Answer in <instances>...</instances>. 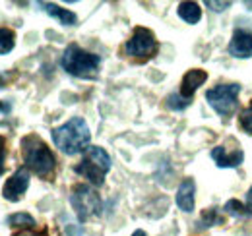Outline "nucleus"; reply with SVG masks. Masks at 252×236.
I'll list each match as a JSON object with an SVG mask.
<instances>
[{
    "label": "nucleus",
    "instance_id": "1",
    "mask_svg": "<svg viewBox=\"0 0 252 236\" xmlns=\"http://www.w3.org/2000/svg\"><path fill=\"white\" fill-rule=\"evenodd\" d=\"M22 155H24V163L26 169L35 173L37 177L51 180L57 169V157L51 151V148L35 134H30L22 140Z\"/></svg>",
    "mask_w": 252,
    "mask_h": 236
},
{
    "label": "nucleus",
    "instance_id": "2",
    "mask_svg": "<svg viewBox=\"0 0 252 236\" xmlns=\"http://www.w3.org/2000/svg\"><path fill=\"white\" fill-rule=\"evenodd\" d=\"M51 134H53L55 146L61 149L64 155H78L90 148V142H92L90 126L80 117L70 118L63 126L53 128Z\"/></svg>",
    "mask_w": 252,
    "mask_h": 236
},
{
    "label": "nucleus",
    "instance_id": "3",
    "mask_svg": "<svg viewBox=\"0 0 252 236\" xmlns=\"http://www.w3.org/2000/svg\"><path fill=\"white\" fill-rule=\"evenodd\" d=\"M99 64H101V57L90 51H84L80 45H68L61 59V66L70 76L84 78V80L97 78Z\"/></svg>",
    "mask_w": 252,
    "mask_h": 236
},
{
    "label": "nucleus",
    "instance_id": "4",
    "mask_svg": "<svg viewBox=\"0 0 252 236\" xmlns=\"http://www.w3.org/2000/svg\"><path fill=\"white\" fill-rule=\"evenodd\" d=\"M80 177L88 178L90 184L103 186L107 173L111 171V157L109 153L99 146H90L84 151V159L74 169Z\"/></svg>",
    "mask_w": 252,
    "mask_h": 236
},
{
    "label": "nucleus",
    "instance_id": "5",
    "mask_svg": "<svg viewBox=\"0 0 252 236\" xmlns=\"http://www.w3.org/2000/svg\"><path fill=\"white\" fill-rule=\"evenodd\" d=\"M70 204L74 207L78 219L84 223L92 219L94 215L101 213V198L92 186L88 184H76L70 192Z\"/></svg>",
    "mask_w": 252,
    "mask_h": 236
},
{
    "label": "nucleus",
    "instance_id": "6",
    "mask_svg": "<svg viewBox=\"0 0 252 236\" xmlns=\"http://www.w3.org/2000/svg\"><path fill=\"white\" fill-rule=\"evenodd\" d=\"M159 45L158 39L154 35V31L146 30V28H136L134 33L130 35V39L125 45V55L130 59L148 60L156 57Z\"/></svg>",
    "mask_w": 252,
    "mask_h": 236
},
{
    "label": "nucleus",
    "instance_id": "7",
    "mask_svg": "<svg viewBox=\"0 0 252 236\" xmlns=\"http://www.w3.org/2000/svg\"><path fill=\"white\" fill-rule=\"evenodd\" d=\"M239 93H241L239 84H220L206 93V99L216 113H220L221 117H229L235 113V109L239 105V101H237Z\"/></svg>",
    "mask_w": 252,
    "mask_h": 236
},
{
    "label": "nucleus",
    "instance_id": "8",
    "mask_svg": "<svg viewBox=\"0 0 252 236\" xmlns=\"http://www.w3.org/2000/svg\"><path fill=\"white\" fill-rule=\"evenodd\" d=\"M30 188V171L26 167H20L12 177L6 180V184L2 186V196L6 202L16 204L24 198V194Z\"/></svg>",
    "mask_w": 252,
    "mask_h": 236
},
{
    "label": "nucleus",
    "instance_id": "9",
    "mask_svg": "<svg viewBox=\"0 0 252 236\" xmlns=\"http://www.w3.org/2000/svg\"><path fill=\"white\" fill-rule=\"evenodd\" d=\"M229 53L237 59H251L252 57V33L245 30H235L231 43H229Z\"/></svg>",
    "mask_w": 252,
    "mask_h": 236
},
{
    "label": "nucleus",
    "instance_id": "10",
    "mask_svg": "<svg viewBox=\"0 0 252 236\" xmlns=\"http://www.w3.org/2000/svg\"><path fill=\"white\" fill-rule=\"evenodd\" d=\"M208 80V74L204 72V70H200V68H196V70H189L187 74H185V78H183V82H181V95L183 97H187V99H192V95L196 93V89L200 88V86H204V82Z\"/></svg>",
    "mask_w": 252,
    "mask_h": 236
},
{
    "label": "nucleus",
    "instance_id": "11",
    "mask_svg": "<svg viewBox=\"0 0 252 236\" xmlns=\"http://www.w3.org/2000/svg\"><path fill=\"white\" fill-rule=\"evenodd\" d=\"M37 6H39L45 14H49L51 18L59 20V24H63V26H76V24H78V16H76L74 12H70V10H66V8H61L59 4L39 2Z\"/></svg>",
    "mask_w": 252,
    "mask_h": 236
},
{
    "label": "nucleus",
    "instance_id": "12",
    "mask_svg": "<svg viewBox=\"0 0 252 236\" xmlns=\"http://www.w3.org/2000/svg\"><path fill=\"white\" fill-rule=\"evenodd\" d=\"M194 194H196V184L192 178H185L177 190V206L185 213H190L194 209Z\"/></svg>",
    "mask_w": 252,
    "mask_h": 236
},
{
    "label": "nucleus",
    "instance_id": "13",
    "mask_svg": "<svg viewBox=\"0 0 252 236\" xmlns=\"http://www.w3.org/2000/svg\"><path fill=\"white\" fill-rule=\"evenodd\" d=\"M212 159L216 161V165L221 167V169H235L243 163L245 155L243 151H235V153H225V148L223 146H218V148L212 149Z\"/></svg>",
    "mask_w": 252,
    "mask_h": 236
},
{
    "label": "nucleus",
    "instance_id": "14",
    "mask_svg": "<svg viewBox=\"0 0 252 236\" xmlns=\"http://www.w3.org/2000/svg\"><path fill=\"white\" fill-rule=\"evenodd\" d=\"M177 12H179V16L187 24H196L202 18V8H200L198 2H181L179 8H177Z\"/></svg>",
    "mask_w": 252,
    "mask_h": 236
},
{
    "label": "nucleus",
    "instance_id": "15",
    "mask_svg": "<svg viewBox=\"0 0 252 236\" xmlns=\"http://www.w3.org/2000/svg\"><path fill=\"white\" fill-rule=\"evenodd\" d=\"M16 47V33L10 28H0V55H8Z\"/></svg>",
    "mask_w": 252,
    "mask_h": 236
},
{
    "label": "nucleus",
    "instance_id": "16",
    "mask_svg": "<svg viewBox=\"0 0 252 236\" xmlns=\"http://www.w3.org/2000/svg\"><path fill=\"white\" fill-rule=\"evenodd\" d=\"M225 211H227L231 217H235V219H247V217L251 215L249 207L243 206L239 200H229V202L225 204Z\"/></svg>",
    "mask_w": 252,
    "mask_h": 236
},
{
    "label": "nucleus",
    "instance_id": "17",
    "mask_svg": "<svg viewBox=\"0 0 252 236\" xmlns=\"http://www.w3.org/2000/svg\"><path fill=\"white\" fill-rule=\"evenodd\" d=\"M223 223V217L220 215L218 207H210L202 213V219H200V227H216Z\"/></svg>",
    "mask_w": 252,
    "mask_h": 236
},
{
    "label": "nucleus",
    "instance_id": "18",
    "mask_svg": "<svg viewBox=\"0 0 252 236\" xmlns=\"http://www.w3.org/2000/svg\"><path fill=\"white\" fill-rule=\"evenodd\" d=\"M8 225L10 227H24V229H33L35 227V219L28 213H14L8 217Z\"/></svg>",
    "mask_w": 252,
    "mask_h": 236
},
{
    "label": "nucleus",
    "instance_id": "19",
    "mask_svg": "<svg viewBox=\"0 0 252 236\" xmlns=\"http://www.w3.org/2000/svg\"><path fill=\"white\" fill-rule=\"evenodd\" d=\"M190 101L192 99H187V97H183L181 93H171L169 97H167V107L169 109H173V111H185L187 107L190 105Z\"/></svg>",
    "mask_w": 252,
    "mask_h": 236
},
{
    "label": "nucleus",
    "instance_id": "20",
    "mask_svg": "<svg viewBox=\"0 0 252 236\" xmlns=\"http://www.w3.org/2000/svg\"><path fill=\"white\" fill-rule=\"evenodd\" d=\"M239 122H241V128H243L247 134H252V105L249 107V109H245V111L241 113Z\"/></svg>",
    "mask_w": 252,
    "mask_h": 236
},
{
    "label": "nucleus",
    "instance_id": "21",
    "mask_svg": "<svg viewBox=\"0 0 252 236\" xmlns=\"http://www.w3.org/2000/svg\"><path fill=\"white\" fill-rule=\"evenodd\" d=\"M10 111H12V103L10 101H0V124L8 118Z\"/></svg>",
    "mask_w": 252,
    "mask_h": 236
},
{
    "label": "nucleus",
    "instance_id": "22",
    "mask_svg": "<svg viewBox=\"0 0 252 236\" xmlns=\"http://www.w3.org/2000/svg\"><path fill=\"white\" fill-rule=\"evenodd\" d=\"M206 6H210V10H214V12H223L225 8L231 6V2H216V0H208Z\"/></svg>",
    "mask_w": 252,
    "mask_h": 236
},
{
    "label": "nucleus",
    "instance_id": "23",
    "mask_svg": "<svg viewBox=\"0 0 252 236\" xmlns=\"http://www.w3.org/2000/svg\"><path fill=\"white\" fill-rule=\"evenodd\" d=\"M4 163H6V138L0 136V175L4 173Z\"/></svg>",
    "mask_w": 252,
    "mask_h": 236
},
{
    "label": "nucleus",
    "instance_id": "24",
    "mask_svg": "<svg viewBox=\"0 0 252 236\" xmlns=\"http://www.w3.org/2000/svg\"><path fill=\"white\" fill-rule=\"evenodd\" d=\"M14 236H47V233H32V231H22Z\"/></svg>",
    "mask_w": 252,
    "mask_h": 236
},
{
    "label": "nucleus",
    "instance_id": "25",
    "mask_svg": "<svg viewBox=\"0 0 252 236\" xmlns=\"http://www.w3.org/2000/svg\"><path fill=\"white\" fill-rule=\"evenodd\" d=\"M247 207H249V211L252 213V186L251 190H249V194H247Z\"/></svg>",
    "mask_w": 252,
    "mask_h": 236
},
{
    "label": "nucleus",
    "instance_id": "26",
    "mask_svg": "<svg viewBox=\"0 0 252 236\" xmlns=\"http://www.w3.org/2000/svg\"><path fill=\"white\" fill-rule=\"evenodd\" d=\"M132 236H148V235H146L144 231H136V233H134V235H132Z\"/></svg>",
    "mask_w": 252,
    "mask_h": 236
},
{
    "label": "nucleus",
    "instance_id": "27",
    "mask_svg": "<svg viewBox=\"0 0 252 236\" xmlns=\"http://www.w3.org/2000/svg\"><path fill=\"white\" fill-rule=\"evenodd\" d=\"M4 86H6V82H4V78L0 76V88H4Z\"/></svg>",
    "mask_w": 252,
    "mask_h": 236
}]
</instances>
